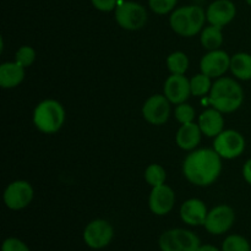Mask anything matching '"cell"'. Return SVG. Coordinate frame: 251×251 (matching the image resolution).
<instances>
[{
  "mask_svg": "<svg viewBox=\"0 0 251 251\" xmlns=\"http://www.w3.org/2000/svg\"><path fill=\"white\" fill-rule=\"evenodd\" d=\"M200 239L195 233L188 229H169L159 238V248L162 251H198Z\"/></svg>",
  "mask_w": 251,
  "mask_h": 251,
  "instance_id": "5b68a950",
  "label": "cell"
},
{
  "mask_svg": "<svg viewBox=\"0 0 251 251\" xmlns=\"http://www.w3.org/2000/svg\"><path fill=\"white\" fill-rule=\"evenodd\" d=\"M164 96L173 104H181L188 100L191 95L190 80L186 76L172 74L164 82Z\"/></svg>",
  "mask_w": 251,
  "mask_h": 251,
  "instance_id": "4fadbf2b",
  "label": "cell"
},
{
  "mask_svg": "<svg viewBox=\"0 0 251 251\" xmlns=\"http://www.w3.org/2000/svg\"><path fill=\"white\" fill-rule=\"evenodd\" d=\"M199 126L203 135L207 137H216L223 131L225 118L222 113L215 108L206 109L199 118Z\"/></svg>",
  "mask_w": 251,
  "mask_h": 251,
  "instance_id": "e0dca14e",
  "label": "cell"
},
{
  "mask_svg": "<svg viewBox=\"0 0 251 251\" xmlns=\"http://www.w3.org/2000/svg\"><path fill=\"white\" fill-rule=\"evenodd\" d=\"M65 122V110L55 100H44L38 103L33 112V123L39 131L54 134Z\"/></svg>",
  "mask_w": 251,
  "mask_h": 251,
  "instance_id": "277c9868",
  "label": "cell"
},
{
  "mask_svg": "<svg viewBox=\"0 0 251 251\" xmlns=\"http://www.w3.org/2000/svg\"><path fill=\"white\" fill-rule=\"evenodd\" d=\"M206 21V12L198 5L179 7L171 15L169 24L176 34L183 37H193L202 29Z\"/></svg>",
  "mask_w": 251,
  "mask_h": 251,
  "instance_id": "3957f363",
  "label": "cell"
},
{
  "mask_svg": "<svg viewBox=\"0 0 251 251\" xmlns=\"http://www.w3.org/2000/svg\"><path fill=\"white\" fill-rule=\"evenodd\" d=\"M201 135H202V131H201L199 124H195L194 122L188 123V124H181L176 136V145L181 150L191 151V150L196 149L198 145L200 144Z\"/></svg>",
  "mask_w": 251,
  "mask_h": 251,
  "instance_id": "ac0fdd59",
  "label": "cell"
},
{
  "mask_svg": "<svg viewBox=\"0 0 251 251\" xmlns=\"http://www.w3.org/2000/svg\"><path fill=\"white\" fill-rule=\"evenodd\" d=\"M33 194V188L28 181L16 180L5 189L4 202L10 210H22L31 203Z\"/></svg>",
  "mask_w": 251,
  "mask_h": 251,
  "instance_id": "9c48e42d",
  "label": "cell"
},
{
  "mask_svg": "<svg viewBox=\"0 0 251 251\" xmlns=\"http://www.w3.org/2000/svg\"><path fill=\"white\" fill-rule=\"evenodd\" d=\"M114 230L109 222L104 220H95L88 223L83 232V240L92 249H102L113 239Z\"/></svg>",
  "mask_w": 251,
  "mask_h": 251,
  "instance_id": "30bf717a",
  "label": "cell"
},
{
  "mask_svg": "<svg viewBox=\"0 0 251 251\" xmlns=\"http://www.w3.org/2000/svg\"><path fill=\"white\" fill-rule=\"evenodd\" d=\"M207 207L203 201L199 199H190L186 200L180 207V217L184 223L189 226H201L205 225L207 217Z\"/></svg>",
  "mask_w": 251,
  "mask_h": 251,
  "instance_id": "2e32d148",
  "label": "cell"
},
{
  "mask_svg": "<svg viewBox=\"0 0 251 251\" xmlns=\"http://www.w3.org/2000/svg\"><path fill=\"white\" fill-rule=\"evenodd\" d=\"M198 251H220L213 245H202V247L199 248Z\"/></svg>",
  "mask_w": 251,
  "mask_h": 251,
  "instance_id": "1f68e13d",
  "label": "cell"
},
{
  "mask_svg": "<svg viewBox=\"0 0 251 251\" xmlns=\"http://www.w3.org/2000/svg\"><path fill=\"white\" fill-rule=\"evenodd\" d=\"M34 60H36V51L29 46L21 47L20 49H17L16 54H15V61L24 68L31 66Z\"/></svg>",
  "mask_w": 251,
  "mask_h": 251,
  "instance_id": "484cf974",
  "label": "cell"
},
{
  "mask_svg": "<svg viewBox=\"0 0 251 251\" xmlns=\"http://www.w3.org/2000/svg\"><path fill=\"white\" fill-rule=\"evenodd\" d=\"M142 115L150 124H164L171 115V102L164 95L151 96L142 107Z\"/></svg>",
  "mask_w": 251,
  "mask_h": 251,
  "instance_id": "8fae6325",
  "label": "cell"
},
{
  "mask_svg": "<svg viewBox=\"0 0 251 251\" xmlns=\"http://www.w3.org/2000/svg\"><path fill=\"white\" fill-rule=\"evenodd\" d=\"M237 15V9L235 5L230 0H216L206 11V19L210 22V25L218 27H225Z\"/></svg>",
  "mask_w": 251,
  "mask_h": 251,
  "instance_id": "9a60e30c",
  "label": "cell"
},
{
  "mask_svg": "<svg viewBox=\"0 0 251 251\" xmlns=\"http://www.w3.org/2000/svg\"><path fill=\"white\" fill-rule=\"evenodd\" d=\"M167 66L172 74L184 75L189 68V59L183 51H174L167 58Z\"/></svg>",
  "mask_w": 251,
  "mask_h": 251,
  "instance_id": "7402d4cb",
  "label": "cell"
},
{
  "mask_svg": "<svg viewBox=\"0 0 251 251\" xmlns=\"http://www.w3.org/2000/svg\"><path fill=\"white\" fill-rule=\"evenodd\" d=\"M223 43V33H222V27L210 26L205 27L201 33V44L205 49L207 50H216L220 49V47Z\"/></svg>",
  "mask_w": 251,
  "mask_h": 251,
  "instance_id": "44dd1931",
  "label": "cell"
},
{
  "mask_svg": "<svg viewBox=\"0 0 251 251\" xmlns=\"http://www.w3.org/2000/svg\"><path fill=\"white\" fill-rule=\"evenodd\" d=\"M178 0H149V5L153 12L158 15H166L174 10Z\"/></svg>",
  "mask_w": 251,
  "mask_h": 251,
  "instance_id": "83f0119b",
  "label": "cell"
},
{
  "mask_svg": "<svg viewBox=\"0 0 251 251\" xmlns=\"http://www.w3.org/2000/svg\"><path fill=\"white\" fill-rule=\"evenodd\" d=\"M243 176L247 180V183L251 185V158L248 159L247 163L243 167Z\"/></svg>",
  "mask_w": 251,
  "mask_h": 251,
  "instance_id": "4dcf8cb0",
  "label": "cell"
},
{
  "mask_svg": "<svg viewBox=\"0 0 251 251\" xmlns=\"http://www.w3.org/2000/svg\"><path fill=\"white\" fill-rule=\"evenodd\" d=\"M222 251H250V244L242 235H229L223 242Z\"/></svg>",
  "mask_w": 251,
  "mask_h": 251,
  "instance_id": "d4e9b609",
  "label": "cell"
},
{
  "mask_svg": "<svg viewBox=\"0 0 251 251\" xmlns=\"http://www.w3.org/2000/svg\"><path fill=\"white\" fill-rule=\"evenodd\" d=\"M25 78V68L14 63H2L0 65V86L2 88H14Z\"/></svg>",
  "mask_w": 251,
  "mask_h": 251,
  "instance_id": "d6986e66",
  "label": "cell"
},
{
  "mask_svg": "<svg viewBox=\"0 0 251 251\" xmlns=\"http://www.w3.org/2000/svg\"><path fill=\"white\" fill-rule=\"evenodd\" d=\"M174 115L180 124H188V123H193L195 119V109L188 103H181L176 105Z\"/></svg>",
  "mask_w": 251,
  "mask_h": 251,
  "instance_id": "4316f807",
  "label": "cell"
},
{
  "mask_svg": "<svg viewBox=\"0 0 251 251\" xmlns=\"http://www.w3.org/2000/svg\"><path fill=\"white\" fill-rule=\"evenodd\" d=\"M208 100L221 113H232L243 104L244 91L234 78L220 77L212 83Z\"/></svg>",
  "mask_w": 251,
  "mask_h": 251,
  "instance_id": "7a4b0ae2",
  "label": "cell"
},
{
  "mask_svg": "<svg viewBox=\"0 0 251 251\" xmlns=\"http://www.w3.org/2000/svg\"><path fill=\"white\" fill-rule=\"evenodd\" d=\"M221 158L222 157L215 150L200 149L193 151L184 161V176L194 185H211L217 180L222 172Z\"/></svg>",
  "mask_w": 251,
  "mask_h": 251,
  "instance_id": "6da1fadb",
  "label": "cell"
},
{
  "mask_svg": "<svg viewBox=\"0 0 251 251\" xmlns=\"http://www.w3.org/2000/svg\"><path fill=\"white\" fill-rule=\"evenodd\" d=\"M230 71L239 80H251V54L237 53L230 58Z\"/></svg>",
  "mask_w": 251,
  "mask_h": 251,
  "instance_id": "ffe728a7",
  "label": "cell"
},
{
  "mask_svg": "<svg viewBox=\"0 0 251 251\" xmlns=\"http://www.w3.org/2000/svg\"><path fill=\"white\" fill-rule=\"evenodd\" d=\"M176 203V194L171 186L159 185L154 186L150 194L149 206L152 213L157 216H164L171 212Z\"/></svg>",
  "mask_w": 251,
  "mask_h": 251,
  "instance_id": "5bb4252c",
  "label": "cell"
},
{
  "mask_svg": "<svg viewBox=\"0 0 251 251\" xmlns=\"http://www.w3.org/2000/svg\"><path fill=\"white\" fill-rule=\"evenodd\" d=\"M93 6L103 12H109L117 9L118 0H91Z\"/></svg>",
  "mask_w": 251,
  "mask_h": 251,
  "instance_id": "f546056e",
  "label": "cell"
},
{
  "mask_svg": "<svg viewBox=\"0 0 251 251\" xmlns=\"http://www.w3.org/2000/svg\"><path fill=\"white\" fill-rule=\"evenodd\" d=\"M247 2H248V4H249L250 6H251V0H247Z\"/></svg>",
  "mask_w": 251,
  "mask_h": 251,
  "instance_id": "d6a6232c",
  "label": "cell"
},
{
  "mask_svg": "<svg viewBox=\"0 0 251 251\" xmlns=\"http://www.w3.org/2000/svg\"><path fill=\"white\" fill-rule=\"evenodd\" d=\"M147 11L141 4L135 1H123L115 9V20L122 28L137 31L147 22Z\"/></svg>",
  "mask_w": 251,
  "mask_h": 251,
  "instance_id": "8992f818",
  "label": "cell"
},
{
  "mask_svg": "<svg viewBox=\"0 0 251 251\" xmlns=\"http://www.w3.org/2000/svg\"><path fill=\"white\" fill-rule=\"evenodd\" d=\"M190 87H191V95L198 96H205L208 93L212 88V82H211L210 76L205 75V74H198L194 76L190 80Z\"/></svg>",
  "mask_w": 251,
  "mask_h": 251,
  "instance_id": "603a6c76",
  "label": "cell"
},
{
  "mask_svg": "<svg viewBox=\"0 0 251 251\" xmlns=\"http://www.w3.org/2000/svg\"><path fill=\"white\" fill-rule=\"evenodd\" d=\"M213 150L222 158L233 159L243 154L245 150V139L235 130H223L215 137Z\"/></svg>",
  "mask_w": 251,
  "mask_h": 251,
  "instance_id": "52a82bcc",
  "label": "cell"
},
{
  "mask_svg": "<svg viewBox=\"0 0 251 251\" xmlns=\"http://www.w3.org/2000/svg\"><path fill=\"white\" fill-rule=\"evenodd\" d=\"M145 179L152 188L163 185L167 180L166 169L161 164H151L145 171Z\"/></svg>",
  "mask_w": 251,
  "mask_h": 251,
  "instance_id": "cb8c5ba5",
  "label": "cell"
},
{
  "mask_svg": "<svg viewBox=\"0 0 251 251\" xmlns=\"http://www.w3.org/2000/svg\"><path fill=\"white\" fill-rule=\"evenodd\" d=\"M230 68V58L225 50H210L200 61L201 73L211 78H220Z\"/></svg>",
  "mask_w": 251,
  "mask_h": 251,
  "instance_id": "7c38bea8",
  "label": "cell"
},
{
  "mask_svg": "<svg viewBox=\"0 0 251 251\" xmlns=\"http://www.w3.org/2000/svg\"><path fill=\"white\" fill-rule=\"evenodd\" d=\"M235 221V213L233 208L228 205L216 206L207 213L205 221V228L208 233L220 235L232 228Z\"/></svg>",
  "mask_w": 251,
  "mask_h": 251,
  "instance_id": "ba28073f",
  "label": "cell"
},
{
  "mask_svg": "<svg viewBox=\"0 0 251 251\" xmlns=\"http://www.w3.org/2000/svg\"><path fill=\"white\" fill-rule=\"evenodd\" d=\"M1 251H29L28 247L17 238H7L2 243Z\"/></svg>",
  "mask_w": 251,
  "mask_h": 251,
  "instance_id": "f1b7e54d",
  "label": "cell"
}]
</instances>
